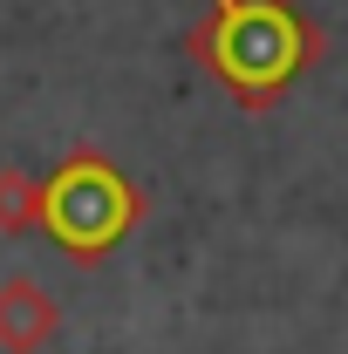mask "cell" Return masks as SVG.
<instances>
[{
	"label": "cell",
	"instance_id": "obj_1",
	"mask_svg": "<svg viewBox=\"0 0 348 354\" xmlns=\"http://www.w3.org/2000/svg\"><path fill=\"white\" fill-rule=\"evenodd\" d=\"M205 7L212 14L191 21L184 55L253 116L273 109V102H287L294 82L307 75V62L328 48L321 28L294 0H205Z\"/></svg>",
	"mask_w": 348,
	"mask_h": 354
},
{
	"label": "cell",
	"instance_id": "obj_2",
	"mask_svg": "<svg viewBox=\"0 0 348 354\" xmlns=\"http://www.w3.org/2000/svg\"><path fill=\"white\" fill-rule=\"evenodd\" d=\"M143 218V198H137V184L103 150H69L62 157V171L42 184V225L48 239L69 252V259H103L130 225Z\"/></svg>",
	"mask_w": 348,
	"mask_h": 354
},
{
	"label": "cell",
	"instance_id": "obj_3",
	"mask_svg": "<svg viewBox=\"0 0 348 354\" xmlns=\"http://www.w3.org/2000/svg\"><path fill=\"white\" fill-rule=\"evenodd\" d=\"M55 327H62V313H55V300L35 279H7L0 286V348L7 354H35Z\"/></svg>",
	"mask_w": 348,
	"mask_h": 354
},
{
	"label": "cell",
	"instance_id": "obj_4",
	"mask_svg": "<svg viewBox=\"0 0 348 354\" xmlns=\"http://www.w3.org/2000/svg\"><path fill=\"white\" fill-rule=\"evenodd\" d=\"M0 225H7V232L42 225V184H28L21 171H0Z\"/></svg>",
	"mask_w": 348,
	"mask_h": 354
}]
</instances>
